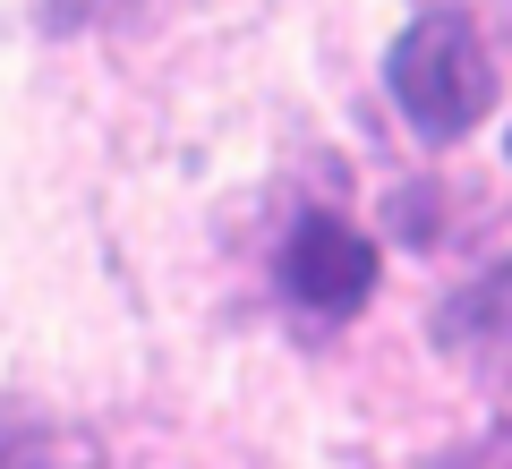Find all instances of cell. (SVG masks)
Returning a JSON list of instances; mask_svg holds the SVG:
<instances>
[{
  "mask_svg": "<svg viewBox=\"0 0 512 469\" xmlns=\"http://www.w3.org/2000/svg\"><path fill=\"white\" fill-rule=\"evenodd\" d=\"M384 86H393L402 120L419 128L427 145H453V137H470V128L487 120L495 60H487V43H478V26L461 18V9H427V18H410L402 35H393Z\"/></svg>",
  "mask_w": 512,
  "mask_h": 469,
  "instance_id": "obj_1",
  "label": "cell"
},
{
  "mask_svg": "<svg viewBox=\"0 0 512 469\" xmlns=\"http://www.w3.org/2000/svg\"><path fill=\"white\" fill-rule=\"evenodd\" d=\"M282 290L308 316H359L367 290H376V239L350 231L342 214H308L282 248Z\"/></svg>",
  "mask_w": 512,
  "mask_h": 469,
  "instance_id": "obj_2",
  "label": "cell"
},
{
  "mask_svg": "<svg viewBox=\"0 0 512 469\" xmlns=\"http://www.w3.org/2000/svg\"><path fill=\"white\" fill-rule=\"evenodd\" d=\"M436 342L461 350L470 367H504L512 376V256L487 265L470 290H453V299L436 307Z\"/></svg>",
  "mask_w": 512,
  "mask_h": 469,
  "instance_id": "obj_3",
  "label": "cell"
}]
</instances>
